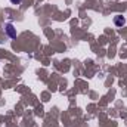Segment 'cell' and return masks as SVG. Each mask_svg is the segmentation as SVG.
I'll use <instances>...</instances> for the list:
<instances>
[{
	"label": "cell",
	"instance_id": "3957f363",
	"mask_svg": "<svg viewBox=\"0 0 127 127\" xmlns=\"http://www.w3.org/2000/svg\"><path fill=\"white\" fill-rule=\"evenodd\" d=\"M10 1H12L13 4H21V1H22V0H10Z\"/></svg>",
	"mask_w": 127,
	"mask_h": 127
},
{
	"label": "cell",
	"instance_id": "6da1fadb",
	"mask_svg": "<svg viewBox=\"0 0 127 127\" xmlns=\"http://www.w3.org/2000/svg\"><path fill=\"white\" fill-rule=\"evenodd\" d=\"M6 32H7V35H9L10 38H15V37H16V31H15V28H13L12 24H7V25H6Z\"/></svg>",
	"mask_w": 127,
	"mask_h": 127
},
{
	"label": "cell",
	"instance_id": "7a4b0ae2",
	"mask_svg": "<svg viewBox=\"0 0 127 127\" xmlns=\"http://www.w3.org/2000/svg\"><path fill=\"white\" fill-rule=\"evenodd\" d=\"M114 24H115L117 27H123V25L126 24V19H124L121 15H117V16L114 18Z\"/></svg>",
	"mask_w": 127,
	"mask_h": 127
}]
</instances>
